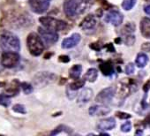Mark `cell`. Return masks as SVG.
Here are the masks:
<instances>
[{"instance_id": "f546056e", "label": "cell", "mask_w": 150, "mask_h": 136, "mask_svg": "<svg viewBox=\"0 0 150 136\" xmlns=\"http://www.w3.org/2000/svg\"><path fill=\"white\" fill-rule=\"evenodd\" d=\"M13 110L17 112V113H21V114H25L27 111H26V109L24 107V105L22 104H15L13 107Z\"/></svg>"}, {"instance_id": "7c38bea8", "label": "cell", "mask_w": 150, "mask_h": 136, "mask_svg": "<svg viewBox=\"0 0 150 136\" xmlns=\"http://www.w3.org/2000/svg\"><path fill=\"white\" fill-rule=\"evenodd\" d=\"M81 42V35L79 34H73L70 37L65 38L62 42L63 49H71Z\"/></svg>"}, {"instance_id": "484cf974", "label": "cell", "mask_w": 150, "mask_h": 136, "mask_svg": "<svg viewBox=\"0 0 150 136\" xmlns=\"http://www.w3.org/2000/svg\"><path fill=\"white\" fill-rule=\"evenodd\" d=\"M134 30H135V26L132 22H130L125 26V28H123V33L125 35H129V34H132Z\"/></svg>"}, {"instance_id": "5b68a950", "label": "cell", "mask_w": 150, "mask_h": 136, "mask_svg": "<svg viewBox=\"0 0 150 136\" xmlns=\"http://www.w3.org/2000/svg\"><path fill=\"white\" fill-rule=\"evenodd\" d=\"M20 55L18 52L5 51L2 54V64L6 68L15 67L20 63Z\"/></svg>"}, {"instance_id": "30bf717a", "label": "cell", "mask_w": 150, "mask_h": 136, "mask_svg": "<svg viewBox=\"0 0 150 136\" xmlns=\"http://www.w3.org/2000/svg\"><path fill=\"white\" fill-rule=\"evenodd\" d=\"M50 0H29V6L35 13H43L50 6Z\"/></svg>"}, {"instance_id": "6da1fadb", "label": "cell", "mask_w": 150, "mask_h": 136, "mask_svg": "<svg viewBox=\"0 0 150 136\" xmlns=\"http://www.w3.org/2000/svg\"><path fill=\"white\" fill-rule=\"evenodd\" d=\"M0 46L5 51L18 52L21 49L19 38L10 32H5L0 37Z\"/></svg>"}, {"instance_id": "277c9868", "label": "cell", "mask_w": 150, "mask_h": 136, "mask_svg": "<svg viewBox=\"0 0 150 136\" xmlns=\"http://www.w3.org/2000/svg\"><path fill=\"white\" fill-rule=\"evenodd\" d=\"M40 22L44 28L55 30V31H63L67 28V24L60 20H57L50 17H42L39 19Z\"/></svg>"}, {"instance_id": "83f0119b", "label": "cell", "mask_w": 150, "mask_h": 136, "mask_svg": "<svg viewBox=\"0 0 150 136\" xmlns=\"http://www.w3.org/2000/svg\"><path fill=\"white\" fill-rule=\"evenodd\" d=\"M124 42L127 44V45H132L135 42V37L132 34H129V35H125V39Z\"/></svg>"}, {"instance_id": "e0dca14e", "label": "cell", "mask_w": 150, "mask_h": 136, "mask_svg": "<svg viewBox=\"0 0 150 136\" xmlns=\"http://www.w3.org/2000/svg\"><path fill=\"white\" fill-rule=\"evenodd\" d=\"M92 96H93V90L91 89H85L80 93L78 96V103H88L91 100Z\"/></svg>"}, {"instance_id": "ab89813d", "label": "cell", "mask_w": 150, "mask_h": 136, "mask_svg": "<svg viewBox=\"0 0 150 136\" xmlns=\"http://www.w3.org/2000/svg\"><path fill=\"white\" fill-rule=\"evenodd\" d=\"M81 1H84V2H88V1H89V0H81Z\"/></svg>"}, {"instance_id": "ffe728a7", "label": "cell", "mask_w": 150, "mask_h": 136, "mask_svg": "<svg viewBox=\"0 0 150 136\" xmlns=\"http://www.w3.org/2000/svg\"><path fill=\"white\" fill-rule=\"evenodd\" d=\"M81 72H82V66L81 64H74L69 70V75L71 78L77 80L80 78Z\"/></svg>"}, {"instance_id": "836d02e7", "label": "cell", "mask_w": 150, "mask_h": 136, "mask_svg": "<svg viewBox=\"0 0 150 136\" xmlns=\"http://www.w3.org/2000/svg\"><path fill=\"white\" fill-rule=\"evenodd\" d=\"M141 50L143 51H150V42H145L141 45Z\"/></svg>"}, {"instance_id": "ac0fdd59", "label": "cell", "mask_w": 150, "mask_h": 136, "mask_svg": "<svg viewBox=\"0 0 150 136\" xmlns=\"http://www.w3.org/2000/svg\"><path fill=\"white\" fill-rule=\"evenodd\" d=\"M110 111V110L107 107H103V106H97V105H95V106H92L89 108V114L91 116H95V115H97V116H103L107 113H109Z\"/></svg>"}, {"instance_id": "4fadbf2b", "label": "cell", "mask_w": 150, "mask_h": 136, "mask_svg": "<svg viewBox=\"0 0 150 136\" xmlns=\"http://www.w3.org/2000/svg\"><path fill=\"white\" fill-rule=\"evenodd\" d=\"M115 126H116V120L114 119V118H108L103 119L97 125V128L102 131L111 130Z\"/></svg>"}, {"instance_id": "9a60e30c", "label": "cell", "mask_w": 150, "mask_h": 136, "mask_svg": "<svg viewBox=\"0 0 150 136\" xmlns=\"http://www.w3.org/2000/svg\"><path fill=\"white\" fill-rule=\"evenodd\" d=\"M140 32L145 38L150 39V19L143 18L140 21Z\"/></svg>"}, {"instance_id": "3957f363", "label": "cell", "mask_w": 150, "mask_h": 136, "mask_svg": "<svg viewBox=\"0 0 150 136\" xmlns=\"http://www.w3.org/2000/svg\"><path fill=\"white\" fill-rule=\"evenodd\" d=\"M138 89L137 82L132 79H124L122 81L119 82L117 90V94L120 97H126L131 93L136 91Z\"/></svg>"}, {"instance_id": "1f68e13d", "label": "cell", "mask_w": 150, "mask_h": 136, "mask_svg": "<svg viewBox=\"0 0 150 136\" xmlns=\"http://www.w3.org/2000/svg\"><path fill=\"white\" fill-rule=\"evenodd\" d=\"M131 128H132V125H131L130 122H126V123H125V124H123L121 125V131H123L124 132H130Z\"/></svg>"}, {"instance_id": "44dd1931", "label": "cell", "mask_w": 150, "mask_h": 136, "mask_svg": "<svg viewBox=\"0 0 150 136\" xmlns=\"http://www.w3.org/2000/svg\"><path fill=\"white\" fill-rule=\"evenodd\" d=\"M97 75H98L97 70L95 69V68H90V69H88V72L86 73L84 79L88 81L89 82H94L97 79Z\"/></svg>"}, {"instance_id": "7a4b0ae2", "label": "cell", "mask_w": 150, "mask_h": 136, "mask_svg": "<svg viewBox=\"0 0 150 136\" xmlns=\"http://www.w3.org/2000/svg\"><path fill=\"white\" fill-rule=\"evenodd\" d=\"M27 44L31 55L35 57L40 56L44 50V45L41 37L35 33H31L28 35Z\"/></svg>"}, {"instance_id": "ba28073f", "label": "cell", "mask_w": 150, "mask_h": 136, "mask_svg": "<svg viewBox=\"0 0 150 136\" xmlns=\"http://www.w3.org/2000/svg\"><path fill=\"white\" fill-rule=\"evenodd\" d=\"M39 34L41 35L42 38L44 40V42L48 44H52L57 42L58 40V35L57 31L47 28H38Z\"/></svg>"}, {"instance_id": "52a82bcc", "label": "cell", "mask_w": 150, "mask_h": 136, "mask_svg": "<svg viewBox=\"0 0 150 136\" xmlns=\"http://www.w3.org/2000/svg\"><path fill=\"white\" fill-rule=\"evenodd\" d=\"M116 89L113 87H110L107 89H103L96 96V101L97 103H100L102 104H107L110 103L112 100V98L114 97Z\"/></svg>"}, {"instance_id": "e575fe53", "label": "cell", "mask_w": 150, "mask_h": 136, "mask_svg": "<svg viewBox=\"0 0 150 136\" xmlns=\"http://www.w3.org/2000/svg\"><path fill=\"white\" fill-rule=\"evenodd\" d=\"M59 61L62 62V63H68L70 61V58L68 56H65V55H62L59 57Z\"/></svg>"}, {"instance_id": "4316f807", "label": "cell", "mask_w": 150, "mask_h": 136, "mask_svg": "<svg viewBox=\"0 0 150 136\" xmlns=\"http://www.w3.org/2000/svg\"><path fill=\"white\" fill-rule=\"evenodd\" d=\"M21 89H22L23 92H24L25 94H27V95H28V94L32 93V91H33V87H32L29 83L23 82V83H21Z\"/></svg>"}, {"instance_id": "603a6c76", "label": "cell", "mask_w": 150, "mask_h": 136, "mask_svg": "<svg viewBox=\"0 0 150 136\" xmlns=\"http://www.w3.org/2000/svg\"><path fill=\"white\" fill-rule=\"evenodd\" d=\"M84 85H85V81L84 80H80V79L78 80L77 79L76 81H74L73 83L70 84L69 88L71 89V90L75 91V90H77V89H81L82 87H84Z\"/></svg>"}, {"instance_id": "8fae6325", "label": "cell", "mask_w": 150, "mask_h": 136, "mask_svg": "<svg viewBox=\"0 0 150 136\" xmlns=\"http://www.w3.org/2000/svg\"><path fill=\"white\" fill-rule=\"evenodd\" d=\"M123 19H124L123 15L119 12L115 11V10L108 13L105 17V21L107 22L111 23L114 26H119L123 22Z\"/></svg>"}, {"instance_id": "d6a6232c", "label": "cell", "mask_w": 150, "mask_h": 136, "mask_svg": "<svg viewBox=\"0 0 150 136\" xmlns=\"http://www.w3.org/2000/svg\"><path fill=\"white\" fill-rule=\"evenodd\" d=\"M134 72V64L132 63H129L125 67V73L127 74H132Z\"/></svg>"}, {"instance_id": "8d00e7d4", "label": "cell", "mask_w": 150, "mask_h": 136, "mask_svg": "<svg viewBox=\"0 0 150 136\" xmlns=\"http://www.w3.org/2000/svg\"><path fill=\"white\" fill-rule=\"evenodd\" d=\"M105 47H106V49H107L110 52H114V51H115V48L113 47L112 43H109V44H107Z\"/></svg>"}, {"instance_id": "d590c367", "label": "cell", "mask_w": 150, "mask_h": 136, "mask_svg": "<svg viewBox=\"0 0 150 136\" xmlns=\"http://www.w3.org/2000/svg\"><path fill=\"white\" fill-rule=\"evenodd\" d=\"M149 89H150V81H147L144 84V86H143V90H144L145 92H147Z\"/></svg>"}, {"instance_id": "4dcf8cb0", "label": "cell", "mask_w": 150, "mask_h": 136, "mask_svg": "<svg viewBox=\"0 0 150 136\" xmlns=\"http://www.w3.org/2000/svg\"><path fill=\"white\" fill-rule=\"evenodd\" d=\"M116 115L121 118V119H128V118H132V115L128 114V113H125V112H122V111H117L116 113Z\"/></svg>"}, {"instance_id": "7402d4cb", "label": "cell", "mask_w": 150, "mask_h": 136, "mask_svg": "<svg viewBox=\"0 0 150 136\" xmlns=\"http://www.w3.org/2000/svg\"><path fill=\"white\" fill-rule=\"evenodd\" d=\"M147 61H148V57L145 53L141 52V53L138 54L137 58H136V64L138 65V67L143 68L146 64Z\"/></svg>"}, {"instance_id": "d4e9b609", "label": "cell", "mask_w": 150, "mask_h": 136, "mask_svg": "<svg viewBox=\"0 0 150 136\" xmlns=\"http://www.w3.org/2000/svg\"><path fill=\"white\" fill-rule=\"evenodd\" d=\"M11 103L10 98L7 95H0V105H2L4 107H8Z\"/></svg>"}, {"instance_id": "5bb4252c", "label": "cell", "mask_w": 150, "mask_h": 136, "mask_svg": "<svg viewBox=\"0 0 150 136\" xmlns=\"http://www.w3.org/2000/svg\"><path fill=\"white\" fill-rule=\"evenodd\" d=\"M96 25V20L95 16L92 14H89V15L86 16V18H84V20L81 21L80 27L82 29H91Z\"/></svg>"}, {"instance_id": "9c48e42d", "label": "cell", "mask_w": 150, "mask_h": 136, "mask_svg": "<svg viewBox=\"0 0 150 136\" xmlns=\"http://www.w3.org/2000/svg\"><path fill=\"white\" fill-rule=\"evenodd\" d=\"M79 4L76 0H64V12L68 18H73L79 13Z\"/></svg>"}, {"instance_id": "74e56055", "label": "cell", "mask_w": 150, "mask_h": 136, "mask_svg": "<svg viewBox=\"0 0 150 136\" xmlns=\"http://www.w3.org/2000/svg\"><path fill=\"white\" fill-rule=\"evenodd\" d=\"M144 124L150 126V114H148V115L146 117V118L144 119Z\"/></svg>"}, {"instance_id": "f1b7e54d", "label": "cell", "mask_w": 150, "mask_h": 136, "mask_svg": "<svg viewBox=\"0 0 150 136\" xmlns=\"http://www.w3.org/2000/svg\"><path fill=\"white\" fill-rule=\"evenodd\" d=\"M69 128H67L66 126H64V125H59V126H57L53 132H51V135H56V134H58V133H60L61 132H70V131L68 130Z\"/></svg>"}, {"instance_id": "f35d334b", "label": "cell", "mask_w": 150, "mask_h": 136, "mask_svg": "<svg viewBox=\"0 0 150 136\" xmlns=\"http://www.w3.org/2000/svg\"><path fill=\"white\" fill-rule=\"evenodd\" d=\"M144 11H145V13H146L147 15L150 16V5L146 6L144 7Z\"/></svg>"}, {"instance_id": "8992f818", "label": "cell", "mask_w": 150, "mask_h": 136, "mask_svg": "<svg viewBox=\"0 0 150 136\" xmlns=\"http://www.w3.org/2000/svg\"><path fill=\"white\" fill-rule=\"evenodd\" d=\"M56 80V75L48 72H42L36 74L34 78L35 85L38 87H42L47 84H50Z\"/></svg>"}, {"instance_id": "2e32d148", "label": "cell", "mask_w": 150, "mask_h": 136, "mask_svg": "<svg viewBox=\"0 0 150 136\" xmlns=\"http://www.w3.org/2000/svg\"><path fill=\"white\" fill-rule=\"evenodd\" d=\"M20 82L17 80H14L13 82H11L6 89V93L9 96H14L20 93Z\"/></svg>"}, {"instance_id": "cb8c5ba5", "label": "cell", "mask_w": 150, "mask_h": 136, "mask_svg": "<svg viewBox=\"0 0 150 136\" xmlns=\"http://www.w3.org/2000/svg\"><path fill=\"white\" fill-rule=\"evenodd\" d=\"M136 1H137V0H123L122 7H123L125 10L129 11V10H131V9L134 6Z\"/></svg>"}, {"instance_id": "d6986e66", "label": "cell", "mask_w": 150, "mask_h": 136, "mask_svg": "<svg viewBox=\"0 0 150 136\" xmlns=\"http://www.w3.org/2000/svg\"><path fill=\"white\" fill-rule=\"evenodd\" d=\"M99 67H100L101 72L106 76H110L114 74V66L111 64V62H110V61L103 62V64H101L99 65Z\"/></svg>"}]
</instances>
